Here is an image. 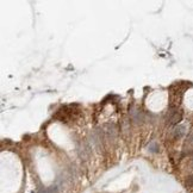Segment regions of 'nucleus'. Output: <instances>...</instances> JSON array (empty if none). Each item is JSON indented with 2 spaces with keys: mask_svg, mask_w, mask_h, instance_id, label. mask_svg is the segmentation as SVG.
<instances>
[{
  "mask_svg": "<svg viewBox=\"0 0 193 193\" xmlns=\"http://www.w3.org/2000/svg\"><path fill=\"white\" fill-rule=\"evenodd\" d=\"M183 134H185V126H182V125L178 126L177 129L174 130V135H175V137H178V138L183 136Z\"/></svg>",
  "mask_w": 193,
  "mask_h": 193,
  "instance_id": "obj_2",
  "label": "nucleus"
},
{
  "mask_svg": "<svg viewBox=\"0 0 193 193\" xmlns=\"http://www.w3.org/2000/svg\"><path fill=\"white\" fill-rule=\"evenodd\" d=\"M31 193H33V192H31Z\"/></svg>",
  "mask_w": 193,
  "mask_h": 193,
  "instance_id": "obj_5",
  "label": "nucleus"
},
{
  "mask_svg": "<svg viewBox=\"0 0 193 193\" xmlns=\"http://www.w3.org/2000/svg\"><path fill=\"white\" fill-rule=\"evenodd\" d=\"M186 183H187V186H188V187H193V177H190V178H187V181H186Z\"/></svg>",
  "mask_w": 193,
  "mask_h": 193,
  "instance_id": "obj_4",
  "label": "nucleus"
},
{
  "mask_svg": "<svg viewBox=\"0 0 193 193\" xmlns=\"http://www.w3.org/2000/svg\"><path fill=\"white\" fill-rule=\"evenodd\" d=\"M180 120H181V115L178 112H174L171 117V124H178V123H180Z\"/></svg>",
  "mask_w": 193,
  "mask_h": 193,
  "instance_id": "obj_1",
  "label": "nucleus"
},
{
  "mask_svg": "<svg viewBox=\"0 0 193 193\" xmlns=\"http://www.w3.org/2000/svg\"><path fill=\"white\" fill-rule=\"evenodd\" d=\"M38 193H58V190L56 186H50L48 188H43Z\"/></svg>",
  "mask_w": 193,
  "mask_h": 193,
  "instance_id": "obj_3",
  "label": "nucleus"
}]
</instances>
